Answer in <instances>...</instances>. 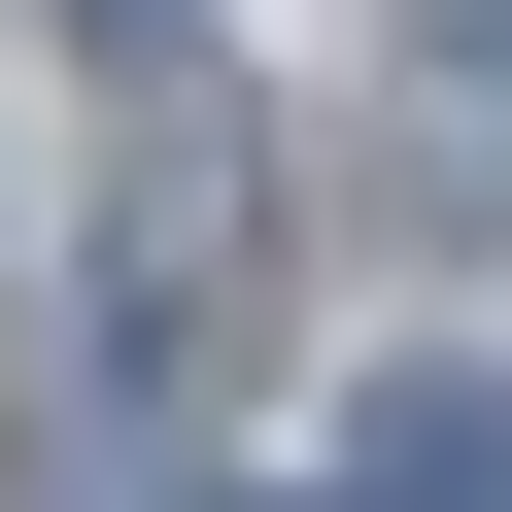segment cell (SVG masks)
I'll return each instance as SVG.
<instances>
[{
  "label": "cell",
  "instance_id": "obj_1",
  "mask_svg": "<svg viewBox=\"0 0 512 512\" xmlns=\"http://www.w3.org/2000/svg\"><path fill=\"white\" fill-rule=\"evenodd\" d=\"M342 512H512V410H376V478Z\"/></svg>",
  "mask_w": 512,
  "mask_h": 512
},
{
  "label": "cell",
  "instance_id": "obj_4",
  "mask_svg": "<svg viewBox=\"0 0 512 512\" xmlns=\"http://www.w3.org/2000/svg\"><path fill=\"white\" fill-rule=\"evenodd\" d=\"M239 512H308V478H239Z\"/></svg>",
  "mask_w": 512,
  "mask_h": 512
},
{
  "label": "cell",
  "instance_id": "obj_2",
  "mask_svg": "<svg viewBox=\"0 0 512 512\" xmlns=\"http://www.w3.org/2000/svg\"><path fill=\"white\" fill-rule=\"evenodd\" d=\"M69 35H171V0H69Z\"/></svg>",
  "mask_w": 512,
  "mask_h": 512
},
{
  "label": "cell",
  "instance_id": "obj_3",
  "mask_svg": "<svg viewBox=\"0 0 512 512\" xmlns=\"http://www.w3.org/2000/svg\"><path fill=\"white\" fill-rule=\"evenodd\" d=\"M444 35H512V0H444Z\"/></svg>",
  "mask_w": 512,
  "mask_h": 512
}]
</instances>
